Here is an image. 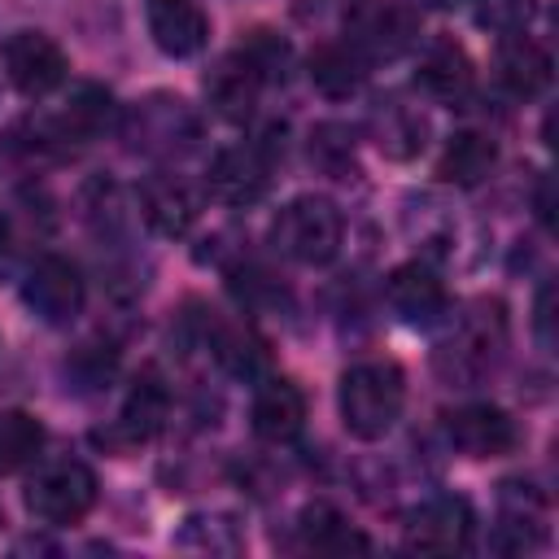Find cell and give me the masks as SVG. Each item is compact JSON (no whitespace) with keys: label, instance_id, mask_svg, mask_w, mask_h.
<instances>
[{"label":"cell","instance_id":"14","mask_svg":"<svg viewBox=\"0 0 559 559\" xmlns=\"http://www.w3.org/2000/svg\"><path fill=\"white\" fill-rule=\"evenodd\" d=\"M144 22L166 57H197L210 44V17L197 0H144Z\"/></svg>","mask_w":559,"mask_h":559},{"label":"cell","instance_id":"30","mask_svg":"<svg viewBox=\"0 0 559 559\" xmlns=\"http://www.w3.org/2000/svg\"><path fill=\"white\" fill-rule=\"evenodd\" d=\"M424 4H432V9H450V4H459V0H424Z\"/></svg>","mask_w":559,"mask_h":559},{"label":"cell","instance_id":"4","mask_svg":"<svg viewBox=\"0 0 559 559\" xmlns=\"http://www.w3.org/2000/svg\"><path fill=\"white\" fill-rule=\"evenodd\" d=\"M122 135L131 148L148 157H183L201 140V118L192 114L188 100L170 92H153L122 114Z\"/></svg>","mask_w":559,"mask_h":559},{"label":"cell","instance_id":"12","mask_svg":"<svg viewBox=\"0 0 559 559\" xmlns=\"http://www.w3.org/2000/svg\"><path fill=\"white\" fill-rule=\"evenodd\" d=\"M140 214L144 223L166 236V240H179L192 231V223L201 218V192L183 179V175H170V170H157L140 183Z\"/></svg>","mask_w":559,"mask_h":559},{"label":"cell","instance_id":"3","mask_svg":"<svg viewBox=\"0 0 559 559\" xmlns=\"http://www.w3.org/2000/svg\"><path fill=\"white\" fill-rule=\"evenodd\" d=\"M341 236H345V223H341V210L328 201V197H293L275 223H271V245L301 262V266H323L341 253Z\"/></svg>","mask_w":559,"mask_h":559},{"label":"cell","instance_id":"9","mask_svg":"<svg viewBox=\"0 0 559 559\" xmlns=\"http://www.w3.org/2000/svg\"><path fill=\"white\" fill-rule=\"evenodd\" d=\"M22 301H26V310H31L35 319H44V323H52V328L70 323V319L83 310V275H79V266H74L70 258H57V253L39 258V262L26 271Z\"/></svg>","mask_w":559,"mask_h":559},{"label":"cell","instance_id":"6","mask_svg":"<svg viewBox=\"0 0 559 559\" xmlns=\"http://www.w3.org/2000/svg\"><path fill=\"white\" fill-rule=\"evenodd\" d=\"M419 39V17L393 0H358L345 9V44L362 61H393Z\"/></svg>","mask_w":559,"mask_h":559},{"label":"cell","instance_id":"11","mask_svg":"<svg viewBox=\"0 0 559 559\" xmlns=\"http://www.w3.org/2000/svg\"><path fill=\"white\" fill-rule=\"evenodd\" d=\"M445 437L467 459H498V454H511L520 445L515 419L502 406H489V402H472V406L450 411Z\"/></svg>","mask_w":559,"mask_h":559},{"label":"cell","instance_id":"18","mask_svg":"<svg viewBox=\"0 0 559 559\" xmlns=\"http://www.w3.org/2000/svg\"><path fill=\"white\" fill-rule=\"evenodd\" d=\"M415 83H419L432 100L459 105V100L472 92V61H467V52H463L454 39H432V44L419 52Z\"/></svg>","mask_w":559,"mask_h":559},{"label":"cell","instance_id":"1","mask_svg":"<svg viewBox=\"0 0 559 559\" xmlns=\"http://www.w3.org/2000/svg\"><path fill=\"white\" fill-rule=\"evenodd\" d=\"M341 419L349 437L358 441H380L393 432L402 402H406V380L393 362H358L341 376Z\"/></svg>","mask_w":559,"mask_h":559},{"label":"cell","instance_id":"2","mask_svg":"<svg viewBox=\"0 0 559 559\" xmlns=\"http://www.w3.org/2000/svg\"><path fill=\"white\" fill-rule=\"evenodd\" d=\"M507 345V319L498 301H476L467 314L454 319V328L441 336L432 362L441 371V380L450 384H476L480 376L493 371L498 354Z\"/></svg>","mask_w":559,"mask_h":559},{"label":"cell","instance_id":"20","mask_svg":"<svg viewBox=\"0 0 559 559\" xmlns=\"http://www.w3.org/2000/svg\"><path fill=\"white\" fill-rule=\"evenodd\" d=\"M424 135H428V122H424L411 105H402V100H380V105L371 109V140H376V148H380L384 157H393V162L415 157V153L424 148Z\"/></svg>","mask_w":559,"mask_h":559},{"label":"cell","instance_id":"24","mask_svg":"<svg viewBox=\"0 0 559 559\" xmlns=\"http://www.w3.org/2000/svg\"><path fill=\"white\" fill-rule=\"evenodd\" d=\"M297 533H301V542L310 550H328V555H336V550H362L367 546V537H358L345 524V515L336 507H328V502H310L301 511V520H297Z\"/></svg>","mask_w":559,"mask_h":559},{"label":"cell","instance_id":"22","mask_svg":"<svg viewBox=\"0 0 559 559\" xmlns=\"http://www.w3.org/2000/svg\"><path fill=\"white\" fill-rule=\"evenodd\" d=\"M493 162H498V144L489 135H480V131H454L445 140V153L437 162V175L445 183L472 188V183H480L493 170Z\"/></svg>","mask_w":559,"mask_h":559},{"label":"cell","instance_id":"17","mask_svg":"<svg viewBox=\"0 0 559 559\" xmlns=\"http://www.w3.org/2000/svg\"><path fill=\"white\" fill-rule=\"evenodd\" d=\"M118 122V105L114 96L100 87V83H79L70 96H66V109L48 122L52 135L61 144H83V140H96L100 131H109Z\"/></svg>","mask_w":559,"mask_h":559},{"label":"cell","instance_id":"13","mask_svg":"<svg viewBox=\"0 0 559 559\" xmlns=\"http://www.w3.org/2000/svg\"><path fill=\"white\" fill-rule=\"evenodd\" d=\"M384 293H389L393 314L402 323H411V328H432V323H441L450 314V293H445L441 275L428 271L424 262H402L389 275Z\"/></svg>","mask_w":559,"mask_h":559},{"label":"cell","instance_id":"10","mask_svg":"<svg viewBox=\"0 0 559 559\" xmlns=\"http://www.w3.org/2000/svg\"><path fill=\"white\" fill-rule=\"evenodd\" d=\"M205 188L214 201L223 205H258L271 188V157L262 144H231V148H218L214 162H210V175H205Z\"/></svg>","mask_w":559,"mask_h":559},{"label":"cell","instance_id":"5","mask_svg":"<svg viewBox=\"0 0 559 559\" xmlns=\"http://www.w3.org/2000/svg\"><path fill=\"white\" fill-rule=\"evenodd\" d=\"M96 507V472L79 459L44 463L26 480V511L39 524H79Z\"/></svg>","mask_w":559,"mask_h":559},{"label":"cell","instance_id":"8","mask_svg":"<svg viewBox=\"0 0 559 559\" xmlns=\"http://www.w3.org/2000/svg\"><path fill=\"white\" fill-rule=\"evenodd\" d=\"M406 550L419 555H454L472 542V507L459 493H437L428 502H419L406 515V533H402Z\"/></svg>","mask_w":559,"mask_h":559},{"label":"cell","instance_id":"16","mask_svg":"<svg viewBox=\"0 0 559 559\" xmlns=\"http://www.w3.org/2000/svg\"><path fill=\"white\" fill-rule=\"evenodd\" d=\"M249 419H253V432L271 445H284L293 437H301L306 428V397L293 380L284 376H271L258 384L253 393V406H249Z\"/></svg>","mask_w":559,"mask_h":559},{"label":"cell","instance_id":"27","mask_svg":"<svg viewBox=\"0 0 559 559\" xmlns=\"http://www.w3.org/2000/svg\"><path fill=\"white\" fill-rule=\"evenodd\" d=\"M537 0H476V26L489 35H520L533 17Z\"/></svg>","mask_w":559,"mask_h":559},{"label":"cell","instance_id":"25","mask_svg":"<svg viewBox=\"0 0 559 559\" xmlns=\"http://www.w3.org/2000/svg\"><path fill=\"white\" fill-rule=\"evenodd\" d=\"M175 546L192 555H236L245 537L231 515H188L183 528L175 533Z\"/></svg>","mask_w":559,"mask_h":559},{"label":"cell","instance_id":"29","mask_svg":"<svg viewBox=\"0 0 559 559\" xmlns=\"http://www.w3.org/2000/svg\"><path fill=\"white\" fill-rule=\"evenodd\" d=\"M4 253H9V223L0 218V262H4Z\"/></svg>","mask_w":559,"mask_h":559},{"label":"cell","instance_id":"28","mask_svg":"<svg viewBox=\"0 0 559 559\" xmlns=\"http://www.w3.org/2000/svg\"><path fill=\"white\" fill-rule=\"evenodd\" d=\"M537 332L550 345V288H542V297H537Z\"/></svg>","mask_w":559,"mask_h":559},{"label":"cell","instance_id":"7","mask_svg":"<svg viewBox=\"0 0 559 559\" xmlns=\"http://www.w3.org/2000/svg\"><path fill=\"white\" fill-rule=\"evenodd\" d=\"M4 57V74L22 96H48L52 87L66 83L70 61L61 52V44L44 31H13L0 48Z\"/></svg>","mask_w":559,"mask_h":559},{"label":"cell","instance_id":"15","mask_svg":"<svg viewBox=\"0 0 559 559\" xmlns=\"http://www.w3.org/2000/svg\"><path fill=\"white\" fill-rule=\"evenodd\" d=\"M262 74L245 52H227L214 61V70L205 74V100L218 118L227 122H249L258 109V92H262Z\"/></svg>","mask_w":559,"mask_h":559},{"label":"cell","instance_id":"21","mask_svg":"<svg viewBox=\"0 0 559 559\" xmlns=\"http://www.w3.org/2000/svg\"><path fill=\"white\" fill-rule=\"evenodd\" d=\"M166 411H170L166 384L157 376H140L131 384L127 402H122V415H118V428L114 432L122 437V445H140V441H148L166 424Z\"/></svg>","mask_w":559,"mask_h":559},{"label":"cell","instance_id":"19","mask_svg":"<svg viewBox=\"0 0 559 559\" xmlns=\"http://www.w3.org/2000/svg\"><path fill=\"white\" fill-rule=\"evenodd\" d=\"M493 66H498V83L520 100H533L550 87V52L524 35H507Z\"/></svg>","mask_w":559,"mask_h":559},{"label":"cell","instance_id":"26","mask_svg":"<svg viewBox=\"0 0 559 559\" xmlns=\"http://www.w3.org/2000/svg\"><path fill=\"white\" fill-rule=\"evenodd\" d=\"M44 450V424L26 411H0V472H22Z\"/></svg>","mask_w":559,"mask_h":559},{"label":"cell","instance_id":"23","mask_svg":"<svg viewBox=\"0 0 559 559\" xmlns=\"http://www.w3.org/2000/svg\"><path fill=\"white\" fill-rule=\"evenodd\" d=\"M306 70H310V83L323 92V96H332V100H345V96H354L358 87H362V57L349 48V44H319L314 52H310V61H306Z\"/></svg>","mask_w":559,"mask_h":559}]
</instances>
